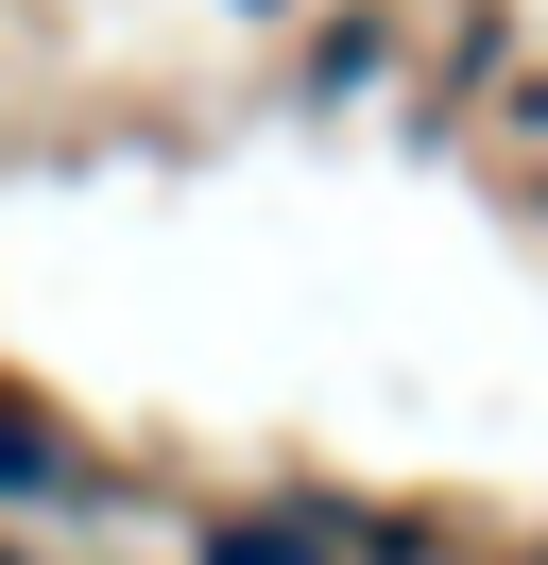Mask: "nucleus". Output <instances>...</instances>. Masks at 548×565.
<instances>
[{
    "mask_svg": "<svg viewBox=\"0 0 548 565\" xmlns=\"http://www.w3.org/2000/svg\"><path fill=\"white\" fill-rule=\"evenodd\" d=\"M531 565H548V548H531Z\"/></svg>",
    "mask_w": 548,
    "mask_h": 565,
    "instance_id": "obj_3",
    "label": "nucleus"
},
{
    "mask_svg": "<svg viewBox=\"0 0 548 565\" xmlns=\"http://www.w3.org/2000/svg\"><path fill=\"white\" fill-rule=\"evenodd\" d=\"M205 565H326V548H308V531H223Z\"/></svg>",
    "mask_w": 548,
    "mask_h": 565,
    "instance_id": "obj_2",
    "label": "nucleus"
},
{
    "mask_svg": "<svg viewBox=\"0 0 548 565\" xmlns=\"http://www.w3.org/2000/svg\"><path fill=\"white\" fill-rule=\"evenodd\" d=\"M68 480H86V462H68V446H52V428H34V412H18V394H0V497H68Z\"/></svg>",
    "mask_w": 548,
    "mask_h": 565,
    "instance_id": "obj_1",
    "label": "nucleus"
}]
</instances>
